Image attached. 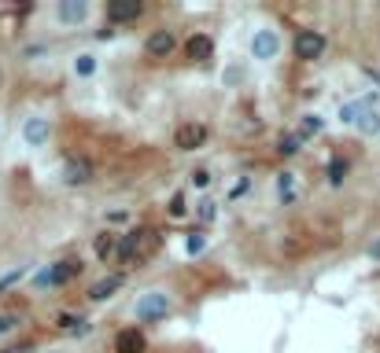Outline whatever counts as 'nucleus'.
Listing matches in <instances>:
<instances>
[{"label":"nucleus","mask_w":380,"mask_h":353,"mask_svg":"<svg viewBox=\"0 0 380 353\" xmlns=\"http://www.w3.org/2000/svg\"><path fill=\"white\" fill-rule=\"evenodd\" d=\"M174 313V298L159 291V287H148V291H140V298L133 302V317L140 324H159Z\"/></svg>","instance_id":"nucleus-1"},{"label":"nucleus","mask_w":380,"mask_h":353,"mask_svg":"<svg viewBox=\"0 0 380 353\" xmlns=\"http://www.w3.org/2000/svg\"><path fill=\"white\" fill-rule=\"evenodd\" d=\"M118 247V243H115V236L111 232H103V236H96V258L103 261V258H111V251Z\"/></svg>","instance_id":"nucleus-24"},{"label":"nucleus","mask_w":380,"mask_h":353,"mask_svg":"<svg viewBox=\"0 0 380 353\" xmlns=\"http://www.w3.org/2000/svg\"><path fill=\"white\" fill-rule=\"evenodd\" d=\"M207 247H210V236L207 232H188V239H185V254L188 258H200Z\"/></svg>","instance_id":"nucleus-17"},{"label":"nucleus","mask_w":380,"mask_h":353,"mask_svg":"<svg viewBox=\"0 0 380 353\" xmlns=\"http://www.w3.org/2000/svg\"><path fill=\"white\" fill-rule=\"evenodd\" d=\"M30 273V265H15V269L8 273V276H0V295H4V291H11V287L19 283V280H23Z\"/></svg>","instance_id":"nucleus-23"},{"label":"nucleus","mask_w":380,"mask_h":353,"mask_svg":"<svg viewBox=\"0 0 380 353\" xmlns=\"http://www.w3.org/2000/svg\"><path fill=\"white\" fill-rule=\"evenodd\" d=\"M108 221H111V225H125V221H130V214H125V210H111Z\"/></svg>","instance_id":"nucleus-31"},{"label":"nucleus","mask_w":380,"mask_h":353,"mask_svg":"<svg viewBox=\"0 0 380 353\" xmlns=\"http://www.w3.org/2000/svg\"><path fill=\"white\" fill-rule=\"evenodd\" d=\"M174 144H178V151H200V147L207 144V125H200V122H181L178 132H174Z\"/></svg>","instance_id":"nucleus-7"},{"label":"nucleus","mask_w":380,"mask_h":353,"mask_svg":"<svg viewBox=\"0 0 380 353\" xmlns=\"http://www.w3.org/2000/svg\"><path fill=\"white\" fill-rule=\"evenodd\" d=\"M322 125H325L322 115H303V118H299V129H295V132H299V137L307 140V137H314V132H322Z\"/></svg>","instance_id":"nucleus-21"},{"label":"nucleus","mask_w":380,"mask_h":353,"mask_svg":"<svg viewBox=\"0 0 380 353\" xmlns=\"http://www.w3.org/2000/svg\"><path fill=\"white\" fill-rule=\"evenodd\" d=\"M19 137H23V144L34 147V151L48 147V144H52V118H45V115H26L23 125H19Z\"/></svg>","instance_id":"nucleus-2"},{"label":"nucleus","mask_w":380,"mask_h":353,"mask_svg":"<svg viewBox=\"0 0 380 353\" xmlns=\"http://www.w3.org/2000/svg\"><path fill=\"white\" fill-rule=\"evenodd\" d=\"M78 324H81V317H78V313H59V317H56V327H59V331H67V335H71V331H74Z\"/></svg>","instance_id":"nucleus-27"},{"label":"nucleus","mask_w":380,"mask_h":353,"mask_svg":"<svg viewBox=\"0 0 380 353\" xmlns=\"http://www.w3.org/2000/svg\"><path fill=\"white\" fill-rule=\"evenodd\" d=\"M144 228H133V232H125V236H118V247H115V261L118 265H130V261H137V254H140V247H144Z\"/></svg>","instance_id":"nucleus-8"},{"label":"nucleus","mask_w":380,"mask_h":353,"mask_svg":"<svg viewBox=\"0 0 380 353\" xmlns=\"http://www.w3.org/2000/svg\"><path fill=\"white\" fill-rule=\"evenodd\" d=\"M210 181H215L210 169H196V173H192V184H196V188H210Z\"/></svg>","instance_id":"nucleus-29"},{"label":"nucleus","mask_w":380,"mask_h":353,"mask_svg":"<svg viewBox=\"0 0 380 353\" xmlns=\"http://www.w3.org/2000/svg\"><path fill=\"white\" fill-rule=\"evenodd\" d=\"M277 151L284 154V159H295V154L303 151V137H299V132H284L281 144H277Z\"/></svg>","instance_id":"nucleus-19"},{"label":"nucleus","mask_w":380,"mask_h":353,"mask_svg":"<svg viewBox=\"0 0 380 353\" xmlns=\"http://www.w3.org/2000/svg\"><path fill=\"white\" fill-rule=\"evenodd\" d=\"M96 70H100V59H96L93 52H78V56H74V74H78V78L89 81V78H96Z\"/></svg>","instance_id":"nucleus-15"},{"label":"nucleus","mask_w":380,"mask_h":353,"mask_svg":"<svg viewBox=\"0 0 380 353\" xmlns=\"http://www.w3.org/2000/svg\"><path fill=\"white\" fill-rule=\"evenodd\" d=\"M122 283H125V273H111V276H103V280H96L89 291H86V298L89 302H108L111 295H118L122 291Z\"/></svg>","instance_id":"nucleus-10"},{"label":"nucleus","mask_w":380,"mask_h":353,"mask_svg":"<svg viewBox=\"0 0 380 353\" xmlns=\"http://www.w3.org/2000/svg\"><path fill=\"white\" fill-rule=\"evenodd\" d=\"M96 176V166L89 159H81V154H74V159H67L59 166V184L63 188H81V184H89Z\"/></svg>","instance_id":"nucleus-3"},{"label":"nucleus","mask_w":380,"mask_h":353,"mask_svg":"<svg viewBox=\"0 0 380 353\" xmlns=\"http://www.w3.org/2000/svg\"><path fill=\"white\" fill-rule=\"evenodd\" d=\"M210 56H215V37H210V33H192V37L185 41V59L207 63Z\"/></svg>","instance_id":"nucleus-11"},{"label":"nucleus","mask_w":380,"mask_h":353,"mask_svg":"<svg viewBox=\"0 0 380 353\" xmlns=\"http://www.w3.org/2000/svg\"><path fill=\"white\" fill-rule=\"evenodd\" d=\"M277 199H281V206H292L295 199H299V188H295V176L292 173L277 176Z\"/></svg>","instance_id":"nucleus-16"},{"label":"nucleus","mask_w":380,"mask_h":353,"mask_svg":"<svg viewBox=\"0 0 380 353\" xmlns=\"http://www.w3.org/2000/svg\"><path fill=\"white\" fill-rule=\"evenodd\" d=\"M93 15L89 0H59L56 4V19L63 22V26H86Z\"/></svg>","instance_id":"nucleus-6"},{"label":"nucleus","mask_w":380,"mask_h":353,"mask_svg":"<svg viewBox=\"0 0 380 353\" xmlns=\"http://www.w3.org/2000/svg\"><path fill=\"white\" fill-rule=\"evenodd\" d=\"M247 191H251V176H240V181L229 188V199H244Z\"/></svg>","instance_id":"nucleus-28"},{"label":"nucleus","mask_w":380,"mask_h":353,"mask_svg":"<svg viewBox=\"0 0 380 353\" xmlns=\"http://www.w3.org/2000/svg\"><path fill=\"white\" fill-rule=\"evenodd\" d=\"M251 56H255L259 63H273L281 56V33L273 26H259L255 33H251Z\"/></svg>","instance_id":"nucleus-4"},{"label":"nucleus","mask_w":380,"mask_h":353,"mask_svg":"<svg viewBox=\"0 0 380 353\" xmlns=\"http://www.w3.org/2000/svg\"><path fill=\"white\" fill-rule=\"evenodd\" d=\"M325 173H329V184H332V188H340V184H344V176H347V159H332Z\"/></svg>","instance_id":"nucleus-22"},{"label":"nucleus","mask_w":380,"mask_h":353,"mask_svg":"<svg viewBox=\"0 0 380 353\" xmlns=\"http://www.w3.org/2000/svg\"><path fill=\"white\" fill-rule=\"evenodd\" d=\"M174 48H178V37L170 30H155V33H148V41H144V52L152 56V59L174 56Z\"/></svg>","instance_id":"nucleus-9"},{"label":"nucleus","mask_w":380,"mask_h":353,"mask_svg":"<svg viewBox=\"0 0 380 353\" xmlns=\"http://www.w3.org/2000/svg\"><path fill=\"white\" fill-rule=\"evenodd\" d=\"M358 132H366V137H373V132H380V110H362V115H358Z\"/></svg>","instance_id":"nucleus-18"},{"label":"nucleus","mask_w":380,"mask_h":353,"mask_svg":"<svg viewBox=\"0 0 380 353\" xmlns=\"http://www.w3.org/2000/svg\"><path fill=\"white\" fill-rule=\"evenodd\" d=\"M34 291H52V265H45L41 273H34Z\"/></svg>","instance_id":"nucleus-25"},{"label":"nucleus","mask_w":380,"mask_h":353,"mask_svg":"<svg viewBox=\"0 0 380 353\" xmlns=\"http://www.w3.org/2000/svg\"><path fill=\"white\" fill-rule=\"evenodd\" d=\"M140 15H144L140 0H108V19L111 22H133Z\"/></svg>","instance_id":"nucleus-12"},{"label":"nucleus","mask_w":380,"mask_h":353,"mask_svg":"<svg viewBox=\"0 0 380 353\" xmlns=\"http://www.w3.org/2000/svg\"><path fill=\"white\" fill-rule=\"evenodd\" d=\"M115 353H148V339H144V331L137 327H125L115 335Z\"/></svg>","instance_id":"nucleus-13"},{"label":"nucleus","mask_w":380,"mask_h":353,"mask_svg":"<svg viewBox=\"0 0 380 353\" xmlns=\"http://www.w3.org/2000/svg\"><path fill=\"white\" fill-rule=\"evenodd\" d=\"M196 217L203 221V225H215V221H218V203H215V199H200V206H196Z\"/></svg>","instance_id":"nucleus-20"},{"label":"nucleus","mask_w":380,"mask_h":353,"mask_svg":"<svg viewBox=\"0 0 380 353\" xmlns=\"http://www.w3.org/2000/svg\"><path fill=\"white\" fill-rule=\"evenodd\" d=\"M325 48H329L325 33H318V30H299V33H295V59L314 63V59L325 56Z\"/></svg>","instance_id":"nucleus-5"},{"label":"nucleus","mask_w":380,"mask_h":353,"mask_svg":"<svg viewBox=\"0 0 380 353\" xmlns=\"http://www.w3.org/2000/svg\"><path fill=\"white\" fill-rule=\"evenodd\" d=\"M19 324V317L15 313H0V335H4V331H11Z\"/></svg>","instance_id":"nucleus-30"},{"label":"nucleus","mask_w":380,"mask_h":353,"mask_svg":"<svg viewBox=\"0 0 380 353\" xmlns=\"http://www.w3.org/2000/svg\"><path fill=\"white\" fill-rule=\"evenodd\" d=\"M86 265H81V258H63V261H56L52 265V287H63V283H71Z\"/></svg>","instance_id":"nucleus-14"},{"label":"nucleus","mask_w":380,"mask_h":353,"mask_svg":"<svg viewBox=\"0 0 380 353\" xmlns=\"http://www.w3.org/2000/svg\"><path fill=\"white\" fill-rule=\"evenodd\" d=\"M166 214H170V217H185V214H188V199H185V191H178V195L170 199V206H166Z\"/></svg>","instance_id":"nucleus-26"}]
</instances>
